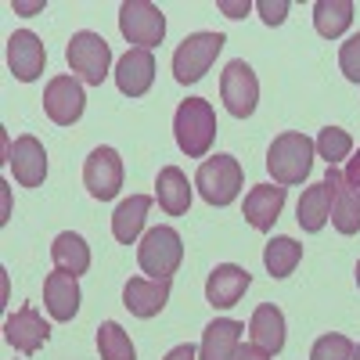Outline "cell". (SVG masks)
Masks as SVG:
<instances>
[{
    "instance_id": "obj_32",
    "label": "cell",
    "mask_w": 360,
    "mask_h": 360,
    "mask_svg": "<svg viewBox=\"0 0 360 360\" xmlns=\"http://www.w3.org/2000/svg\"><path fill=\"white\" fill-rule=\"evenodd\" d=\"M256 8H259V15H263L266 25H281L285 15H288V4H285V0H259Z\"/></svg>"
},
{
    "instance_id": "obj_34",
    "label": "cell",
    "mask_w": 360,
    "mask_h": 360,
    "mask_svg": "<svg viewBox=\"0 0 360 360\" xmlns=\"http://www.w3.org/2000/svg\"><path fill=\"white\" fill-rule=\"evenodd\" d=\"M220 11H224L227 18H245L249 0H220Z\"/></svg>"
},
{
    "instance_id": "obj_11",
    "label": "cell",
    "mask_w": 360,
    "mask_h": 360,
    "mask_svg": "<svg viewBox=\"0 0 360 360\" xmlns=\"http://www.w3.org/2000/svg\"><path fill=\"white\" fill-rule=\"evenodd\" d=\"M44 65H47V51L40 44L37 33L29 29H18V33L8 37V69L18 83H33L44 76Z\"/></svg>"
},
{
    "instance_id": "obj_31",
    "label": "cell",
    "mask_w": 360,
    "mask_h": 360,
    "mask_svg": "<svg viewBox=\"0 0 360 360\" xmlns=\"http://www.w3.org/2000/svg\"><path fill=\"white\" fill-rule=\"evenodd\" d=\"M339 69L349 83H360V33L339 47Z\"/></svg>"
},
{
    "instance_id": "obj_38",
    "label": "cell",
    "mask_w": 360,
    "mask_h": 360,
    "mask_svg": "<svg viewBox=\"0 0 360 360\" xmlns=\"http://www.w3.org/2000/svg\"><path fill=\"white\" fill-rule=\"evenodd\" d=\"M353 360H360V346H353Z\"/></svg>"
},
{
    "instance_id": "obj_28",
    "label": "cell",
    "mask_w": 360,
    "mask_h": 360,
    "mask_svg": "<svg viewBox=\"0 0 360 360\" xmlns=\"http://www.w3.org/2000/svg\"><path fill=\"white\" fill-rule=\"evenodd\" d=\"M98 353H101V360H137V349H134L130 335L115 321H105L98 328Z\"/></svg>"
},
{
    "instance_id": "obj_4",
    "label": "cell",
    "mask_w": 360,
    "mask_h": 360,
    "mask_svg": "<svg viewBox=\"0 0 360 360\" xmlns=\"http://www.w3.org/2000/svg\"><path fill=\"white\" fill-rule=\"evenodd\" d=\"M242 184H245V173L234 155H213L195 173V188L209 205H231L238 191H242Z\"/></svg>"
},
{
    "instance_id": "obj_20",
    "label": "cell",
    "mask_w": 360,
    "mask_h": 360,
    "mask_svg": "<svg viewBox=\"0 0 360 360\" xmlns=\"http://www.w3.org/2000/svg\"><path fill=\"white\" fill-rule=\"evenodd\" d=\"M281 209H285V188L281 184H256L245 195V220L256 231L274 227V220L281 217Z\"/></svg>"
},
{
    "instance_id": "obj_2",
    "label": "cell",
    "mask_w": 360,
    "mask_h": 360,
    "mask_svg": "<svg viewBox=\"0 0 360 360\" xmlns=\"http://www.w3.org/2000/svg\"><path fill=\"white\" fill-rule=\"evenodd\" d=\"M314 152L317 144L307 137V134H281L274 137V144L266 148V169L274 176V184L281 188H295L310 176V166H314Z\"/></svg>"
},
{
    "instance_id": "obj_12",
    "label": "cell",
    "mask_w": 360,
    "mask_h": 360,
    "mask_svg": "<svg viewBox=\"0 0 360 360\" xmlns=\"http://www.w3.org/2000/svg\"><path fill=\"white\" fill-rule=\"evenodd\" d=\"M252 285V274L234 263H220L213 274L205 278V303L213 310H227L234 303H242V295L249 292Z\"/></svg>"
},
{
    "instance_id": "obj_3",
    "label": "cell",
    "mask_w": 360,
    "mask_h": 360,
    "mask_svg": "<svg viewBox=\"0 0 360 360\" xmlns=\"http://www.w3.org/2000/svg\"><path fill=\"white\" fill-rule=\"evenodd\" d=\"M180 259H184V245H180V234L173 227H152L137 245V263L152 281H169Z\"/></svg>"
},
{
    "instance_id": "obj_27",
    "label": "cell",
    "mask_w": 360,
    "mask_h": 360,
    "mask_svg": "<svg viewBox=\"0 0 360 360\" xmlns=\"http://www.w3.org/2000/svg\"><path fill=\"white\" fill-rule=\"evenodd\" d=\"M299 259H303V245H299L295 238H288V234L270 238L266 249H263V266H266L274 278H288L292 270L299 266Z\"/></svg>"
},
{
    "instance_id": "obj_16",
    "label": "cell",
    "mask_w": 360,
    "mask_h": 360,
    "mask_svg": "<svg viewBox=\"0 0 360 360\" xmlns=\"http://www.w3.org/2000/svg\"><path fill=\"white\" fill-rule=\"evenodd\" d=\"M4 339L8 346H15L18 353H37L47 339H51V328L47 321L33 310V307H22L4 321Z\"/></svg>"
},
{
    "instance_id": "obj_1",
    "label": "cell",
    "mask_w": 360,
    "mask_h": 360,
    "mask_svg": "<svg viewBox=\"0 0 360 360\" xmlns=\"http://www.w3.org/2000/svg\"><path fill=\"white\" fill-rule=\"evenodd\" d=\"M217 112L205 98H188L180 101L176 115H173V134H176V144L188 159H202L209 148L217 141Z\"/></svg>"
},
{
    "instance_id": "obj_14",
    "label": "cell",
    "mask_w": 360,
    "mask_h": 360,
    "mask_svg": "<svg viewBox=\"0 0 360 360\" xmlns=\"http://www.w3.org/2000/svg\"><path fill=\"white\" fill-rule=\"evenodd\" d=\"M155 83V58L152 51H144V47H130L123 58H119V65H115V86L123 90L127 98H141L148 94Z\"/></svg>"
},
{
    "instance_id": "obj_5",
    "label": "cell",
    "mask_w": 360,
    "mask_h": 360,
    "mask_svg": "<svg viewBox=\"0 0 360 360\" xmlns=\"http://www.w3.org/2000/svg\"><path fill=\"white\" fill-rule=\"evenodd\" d=\"M224 44H227L224 33H191V37H184V44L173 51V79L184 83V86L198 83L209 69H213Z\"/></svg>"
},
{
    "instance_id": "obj_37",
    "label": "cell",
    "mask_w": 360,
    "mask_h": 360,
    "mask_svg": "<svg viewBox=\"0 0 360 360\" xmlns=\"http://www.w3.org/2000/svg\"><path fill=\"white\" fill-rule=\"evenodd\" d=\"M15 11L18 15H37V11H44V0H33V4H18L15 0Z\"/></svg>"
},
{
    "instance_id": "obj_18",
    "label": "cell",
    "mask_w": 360,
    "mask_h": 360,
    "mask_svg": "<svg viewBox=\"0 0 360 360\" xmlns=\"http://www.w3.org/2000/svg\"><path fill=\"white\" fill-rule=\"evenodd\" d=\"M242 332H245L242 321H231V317L213 321V324L202 332L198 360H234L238 346H242Z\"/></svg>"
},
{
    "instance_id": "obj_6",
    "label": "cell",
    "mask_w": 360,
    "mask_h": 360,
    "mask_svg": "<svg viewBox=\"0 0 360 360\" xmlns=\"http://www.w3.org/2000/svg\"><path fill=\"white\" fill-rule=\"evenodd\" d=\"M65 58L72 72L90 83V86H101L105 76H108V65H112V51H108V40L90 33V29H83V33H72L69 47H65Z\"/></svg>"
},
{
    "instance_id": "obj_39",
    "label": "cell",
    "mask_w": 360,
    "mask_h": 360,
    "mask_svg": "<svg viewBox=\"0 0 360 360\" xmlns=\"http://www.w3.org/2000/svg\"><path fill=\"white\" fill-rule=\"evenodd\" d=\"M356 285H360V259H356Z\"/></svg>"
},
{
    "instance_id": "obj_17",
    "label": "cell",
    "mask_w": 360,
    "mask_h": 360,
    "mask_svg": "<svg viewBox=\"0 0 360 360\" xmlns=\"http://www.w3.org/2000/svg\"><path fill=\"white\" fill-rule=\"evenodd\" d=\"M169 303V281H152V278H130L123 288V307L134 317H155Z\"/></svg>"
},
{
    "instance_id": "obj_26",
    "label": "cell",
    "mask_w": 360,
    "mask_h": 360,
    "mask_svg": "<svg viewBox=\"0 0 360 360\" xmlns=\"http://www.w3.org/2000/svg\"><path fill=\"white\" fill-rule=\"evenodd\" d=\"M353 22V4L349 0H317L314 4V29L324 40H339Z\"/></svg>"
},
{
    "instance_id": "obj_13",
    "label": "cell",
    "mask_w": 360,
    "mask_h": 360,
    "mask_svg": "<svg viewBox=\"0 0 360 360\" xmlns=\"http://www.w3.org/2000/svg\"><path fill=\"white\" fill-rule=\"evenodd\" d=\"M8 166H11V173H15V180L22 188H40L44 176H47V152H44V144L33 134H22L11 144V152H8Z\"/></svg>"
},
{
    "instance_id": "obj_25",
    "label": "cell",
    "mask_w": 360,
    "mask_h": 360,
    "mask_svg": "<svg viewBox=\"0 0 360 360\" xmlns=\"http://www.w3.org/2000/svg\"><path fill=\"white\" fill-rule=\"evenodd\" d=\"M51 259H54L58 270H65V274H72V278H79V274H86V270H90V249H86L83 238L72 234V231H62V234L54 238Z\"/></svg>"
},
{
    "instance_id": "obj_8",
    "label": "cell",
    "mask_w": 360,
    "mask_h": 360,
    "mask_svg": "<svg viewBox=\"0 0 360 360\" xmlns=\"http://www.w3.org/2000/svg\"><path fill=\"white\" fill-rule=\"evenodd\" d=\"M220 98L234 119H249L259 101V79L249 62H231L220 76Z\"/></svg>"
},
{
    "instance_id": "obj_22",
    "label": "cell",
    "mask_w": 360,
    "mask_h": 360,
    "mask_svg": "<svg viewBox=\"0 0 360 360\" xmlns=\"http://www.w3.org/2000/svg\"><path fill=\"white\" fill-rule=\"evenodd\" d=\"M155 198H159V205L166 209L169 217H184L188 209H191V184H188L184 169L162 166L159 169V180H155Z\"/></svg>"
},
{
    "instance_id": "obj_29",
    "label": "cell",
    "mask_w": 360,
    "mask_h": 360,
    "mask_svg": "<svg viewBox=\"0 0 360 360\" xmlns=\"http://www.w3.org/2000/svg\"><path fill=\"white\" fill-rule=\"evenodd\" d=\"M314 144H317V155L328 159V166H339L342 159L353 155V137L346 130H339V127H324Z\"/></svg>"
},
{
    "instance_id": "obj_35",
    "label": "cell",
    "mask_w": 360,
    "mask_h": 360,
    "mask_svg": "<svg viewBox=\"0 0 360 360\" xmlns=\"http://www.w3.org/2000/svg\"><path fill=\"white\" fill-rule=\"evenodd\" d=\"M162 360H198V349L184 342V346H173V349H169Z\"/></svg>"
},
{
    "instance_id": "obj_33",
    "label": "cell",
    "mask_w": 360,
    "mask_h": 360,
    "mask_svg": "<svg viewBox=\"0 0 360 360\" xmlns=\"http://www.w3.org/2000/svg\"><path fill=\"white\" fill-rule=\"evenodd\" d=\"M342 176H346V184H349V191L360 198V148L353 152V159H349V166L342 169Z\"/></svg>"
},
{
    "instance_id": "obj_7",
    "label": "cell",
    "mask_w": 360,
    "mask_h": 360,
    "mask_svg": "<svg viewBox=\"0 0 360 360\" xmlns=\"http://www.w3.org/2000/svg\"><path fill=\"white\" fill-rule=\"evenodd\" d=\"M119 33L130 44L152 51L166 37V15L155 4H148V0H127V4L119 8Z\"/></svg>"
},
{
    "instance_id": "obj_24",
    "label": "cell",
    "mask_w": 360,
    "mask_h": 360,
    "mask_svg": "<svg viewBox=\"0 0 360 360\" xmlns=\"http://www.w3.org/2000/svg\"><path fill=\"white\" fill-rule=\"evenodd\" d=\"M295 220H299V227L310 231V234H317L328 220H332V195H328L324 180L303 191V198H299V205H295Z\"/></svg>"
},
{
    "instance_id": "obj_30",
    "label": "cell",
    "mask_w": 360,
    "mask_h": 360,
    "mask_svg": "<svg viewBox=\"0 0 360 360\" xmlns=\"http://www.w3.org/2000/svg\"><path fill=\"white\" fill-rule=\"evenodd\" d=\"M310 360H353V342L346 335H321L310 349Z\"/></svg>"
},
{
    "instance_id": "obj_36",
    "label": "cell",
    "mask_w": 360,
    "mask_h": 360,
    "mask_svg": "<svg viewBox=\"0 0 360 360\" xmlns=\"http://www.w3.org/2000/svg\"><path fill=\"white\" fill-rule=\"evenodd\" d=\"M234 360H270V356H266V353H263L259 346H252V342H249V346H238Z\"/></svg>"
},
{
    "instance_id": "obj_10",
    "label": "cell",
    "mask_w": 360,
    "mask_h": 360,
    "mask_svg": "<svg viewBox=\"0 0 360 360\" xmlns=\"http://www.w3.org/2000/svg\"><path fill=\"white\" fill-rule=\"evenodd\" d=\"M86 98H83V83L76 76H54L44 90V112L51 123L58 127H72L76 119L83 115Z\"/></svg>"
},
{
    "instance_id": "obj_19",
    "label": "cell",
    "mask_w": 360,
    "mask_h": 360,
    "mask_svg": "<svg viewBox=\"0 0 360 360\" xmlns=\"http://www.w3.org/2000/svg\"><path fill=\"white\" fill-rule=\"evenodd\" d=\"M44 307L54 321H72L79 314V281L65 270H54L44 281Z\"/></svg>"
},
{
    "instance_id": "obj_9",
    "label": "cell",
    "mask_w": 360,
    "mask_h": 360,
    "mask_svg": "<svg viewBox=\"0 0 360 360\" xmlns=\"http://www.w3.org/2000/svg\"><path fill=\"white\" fill-rule=\"evenodd\" d=\"M83 184H86L90 195L101 198V202L119 195V188H123V159H119L115 148H94V152L86 155Z\"/></svg>"
},
{
    "instance_id": "obj_21",
    "label": "cell",
    "mask_w": 360,
    "mask_h": 360,
    "mask_svg": "<svg viewBox=\"0 0 360 360\" xmlns=\"http://www.w3.org/2000/svg\"><path fill=\"white\" fill-rule=\"evenodd\" d=\"M249 335H252V346H259L266 356L281 353L285 349V314L274 303L256 307V314L249 321Z\"/></svg>"
},
{
    "instance_id": "obj_15",
    "label": "cell",
    "mask_w": 360,
    "mask_h": 360,
    "mask_svg": "<svg viewBox=\"0 0 360 360\" xmlns=\"http://www.w3.org/2000/svg\"><path fill=\"white\" fill-rule=\"evenodd\" d=\"M324 184H328V195H332V224H335V231L339 234H356L360 231V198L349 191L342 169L328 166Z\"/></svg>"
},
{
    "instance_id": "obj_23",
    "label": "cell",
    "mask_w": 360,
    "mask_h": 360,
    "mask_svg": "<svg viewBox=\"0 0 360 360\" xmlns=\"http://www.w3.org/2000/svg\"><path fill=\"white\" fill-rule=\"evenodd\" d=\"M148 209H152V198H148V195H130L127 202H119L115 217H112L115 242H123V245L137 242L141 231H144V220H148Z\"/></svg>"
}]
</instances>
